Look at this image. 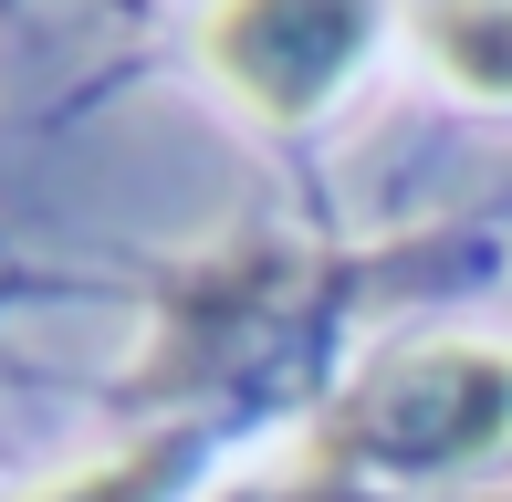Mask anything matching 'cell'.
Returning a JSON list of instances; mask_svg holds the SVG:
<instances>
[{
	"label": "cell",
	"mask_w": 512,
	"mask_h": 502,
	"mask_svg": "<svg viewBox=\"0 0 512 502\" xmlns=\"http://www.w3.org/2000/svg\"><path fill=\"white\" fill-rule=\"evenodd\" d=\"M502 440H512V356L471 335L377 356L324 419V461L377 471V482H439V471L492 461Z\"/></svg>",
	"instance_id": "cell-1"
},
{
	"label": "cell",
	"mask_w": 512,
	"mask_h": 502,
	"mask_svg": "<svg viewBox=\"0 0 512 502\" xmlns=\"http://www.w3.org/2000/svg\"><path fill=\"white\" fill-rule=\"evenodd\" d=\"M199 42H209V74L262 126H304L377 42V0H220Z\"/></svg>",
	"instance_id": "cell-2"
},
{
	"label": "cell",
	"mask_w": 512,
	"mask_h": 502,
	"mask_svg": "<svg viewBox=\"0 0 512 502\" xmlns=\"http://www.w3.org/2000/svg\"><path fill=\"white\" fill-rule=\"evenodd\" d=\"M429 63L481 105H512V0H429L418 11Z\"/></svg>",
	"instance_id": "cell-3"
},
{
	"label": "cell",
	"mask_w": 512,
	"mask_h": 502,
	"mask_svg": "<svg viewBox=\"0 0 512 502\" xmlns=\"http://www.w3.org/2000/svg\"><path fill=\"white\" fill-rule=\"evenodd\" d=\"M178 471H189V440H147V450H115V461H95L84 482L32 492V502H168Z\"/></svg>",
	"instance_id": "cell-4"
}]
</instances>
